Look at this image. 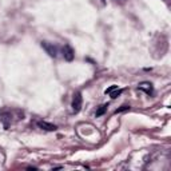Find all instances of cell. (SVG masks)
I'll list each match as a JSON object with an SVG mask.
<instances>
[{
  "mask_svg": "<svg viewBox=\"0 0 171 171\" xmlns=\"http://www.w3.org/2000/svg\"><path fill=\"white\" fill-rule=\"evenodd\" d=\"M63 56H64V59H66L67 61H72V60H74V58H75L74 50H72L69 45H64V48H63Z\"/></svg>",
  "mask_w": 171,
  "mask_h": 171,
  "instance_id": "obj_3",
  "label": "cell"
},
{
  "mask_svg": "<svg viewBox=\"0 0 171 171\" xmlns=\"http://www.w3.org/2000/svg\"><path fill=\"white\" fill-rule=\"evenodd\" d=\"M127 110H130V106H122L120 108H118L116 111H115V114H120V112L123 111H127Z\"/></svg>",
  "mask_w": 171,
  "mask_h": 171,
  "instance_id": "obj_8",
  "label": "cell"
},
{
  "mask_svg": "<svg viewBox=\"0 0 171 171\" xmlns=\"http://www.w3.org/2000/svg\"><path fill=\"white\" fill-rule=\"evenodd\" d=\"M42 47H43V50L51 56V58H56V55H58V50H56V47L52 44V43L42 42Z\"/></svg>",
  "mask_w": 171,
  "mask_h": 171,
  "instance_id": "obj_1",
  "label": "cell"
},
{
  "mask_svg": "<svg viewBox=\"0 0 171 171\" xmlns=\"http://www.w3.org/2000/svg\"><path fill=\"white\" fill-rule=\"evenodd\" d=\"M106 110H107V104H104V106H100V107H99V110L96 111V116H100V115H103L104 112H106Z\"/></svg>",
  "mask_w": 171,
  "mask_h": 171,
  "instance_id": "obj_6",
  "label": "cell"
},
{
  "mask_svg": "<svg viewBox=\"0 0 171 171\" xmlns=\"http://www.w3.org/2000/svg\"><path fill=\"white\" fill-rule=\"evenodd\" d=\"M139 90H142V91H144L146 94H151L152 92V84L150 82H142V83H139Z\"/></svg>",
  "mask_w": 171,
  "mask_h": 171,
  "instance_id": "obj_4",
  "label": "cell"
},
{
  "mask_svg": "<svg viewBox=\"0 0 171 171\" xmlns=\"http://www.w3.org/2000/svg\"><path fill=\"white\" fill-rule=\"evenodd\" d=\"M37 126H39L40 128H43V130H47V131H55L56 130V126L52 124V123H48V122H39Z\"/></svg>",
  "mask_w": 171,
  "mask_h": 171,
  "instance_id": "obj_5",
  "label": "cell"
},
{
  "mask_svg": "<svg viewBox=\"0 0 171 171\" xmlns=\"http://www.w3.org/2000/svg\"><path fill=\"white\" fill-rule=\"evenodd\" d=\"M82 103H83L82 94H80V92H76V95L74 96V100H72V110H74L75 114L80 111V108H82Z\"/></svg>",
  "mask_w": 171,
  "mask_h": 171,
  "instance_id": "obj_2",
  "label": "cell"
},
{
  "mask_svg": "<svg viewBox=\"0 0 171 171\" xmlns=\"http://www.w3.org/2000/svg\"><path fill=\"white\" fill-rule=\"evenodd\" d=\"M120 94H122V90H118V88H116V90H114L112 92H110V95H111L112 99H116L118 96L120 95Z\"/></svg>",
  "mask_w": 171,
  "mask_h": 171,
  "instance_id": "obj_7",
  "label": "cell"
},
{
  "mask_svg": "<svg viewBox=\"0 0 171 171\" xmlns=\"http://www.w3.org/2000/svg\"><path fill=\"white\" fill-rule=\"evenodd\" d=\"M116 88H118V86H111V87H110V88H107V90H106V94L112 92V91H114V90H116Z\"/></svg>",
  "mask_w": 171,
  "mask_h": 171,
  "instance_id": "obj_9",
  "label": "cell"
}]
</instances>
